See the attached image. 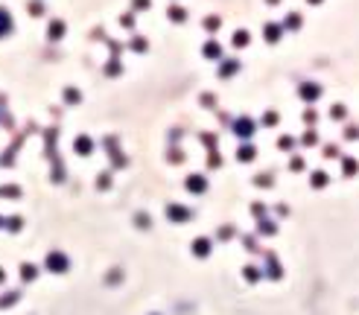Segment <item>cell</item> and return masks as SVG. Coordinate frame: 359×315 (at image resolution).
Returning a JSON list of instances; mask_svg holds the SVG:
<instances>
[{
  "label": "cell",
  "mask_w": 359,
  "mask_h": 315,
  "mask_svg": "<svg viewBox=\"0 0 359 315\" xmlns=\"http://www.w3.org/2000/svg\"><path fill=\"white\" fill-rule=\"evenodd\" d=\"M50 268H53V271H59V268H68V263H65V257L53 254V257H50Z\"/></svg>",
  "instance_id": "cell-1"
}]
</instances>
